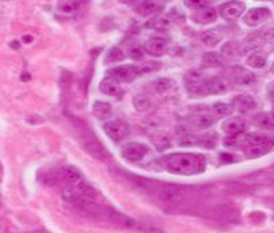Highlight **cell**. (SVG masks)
Segmentation results:
<instances>
[{
    "instance_id": "cell-19",
    "label": "cell",
    "mask_w": 274,
    "mask_h": 233,
    "mask_svg": "<svg viewBox=\"0 0 274 233\" xmlns=\"http://www.w3.org/2000/svg\"><path fill=\"white\" fill-rule=\"evenodd\" d=\"M92 112H93V115H95L96 119L99 120H103V119H107L111 116L112 113V107L109 103L105 102H95L93 103V108H92Z\"/></svg>"
},
{
    "instance_id": "cell-10",
    "label": "cell",
    "mask_w": 274,
    "mask_h": 233,
    "mask_svg": "<svg viewBox=\"0 0 274 233\" xmlns=\"http://www.w3.org/2000/svg\"><path fill=\"white\" fill-rule=\"evenodd\" d=\"M84 148L89 154H92L93 158L99 159V160H104L108 156V152L105 151L102 143L96 139V136H93L89 132L88 136H84Z\"/></svg>"
},
{
    "instance_id": "cell-20",
    "label": "cell",
    "mask_w": 274,
    "mask_h": 233,
    "mask_svg": "<svg viewBox=\"0 0 274 233\" xmlns=\"http://www.w3.org/2000/svg\"><path fill=\"white\" fill-rule=\"evenodd\" d=\"M170 140H172V138H170L169 133H167V132H156L153 136H152V141H153V144L156 145L157 149H160V151H164V149H167L168 147L170 145Z\"/></svg>"
},
{
    "instance_id": "cell-2",
    "label": "cell",
    "mask_w": 274,
    "mask_h": 233,
    "mask_svg": "<svg viewBox=\"0 0 274 233\" xmlns=\"http://www.w3.org/2000/svg\"><path fill=\"white\" fill-rule=\"evenodd\" d=\"M245 154L249 159L261 158L274 149V139L271 136L262 135V133H253L246 135L245 138Z\"/></svg>"
},
{
    "instance_id": "cell-30",
    "label": "cell",
    "mask_w": 274,
    "mask_h": 233,
    "mask_svg": "<svg viewBox=\"0 0 274 233\" xmlns=\"http://www.w3.org/2000/svg\"><path fill=\"white\" fill-rule=\"evenodd\" d=\"M204 63H205V66H220L221 59H220V56L217 53L209 52L204 56Z\"/></svg>"
},
{
    "instance_id": "cell-17",
    "label": "cell",
    "mask_w": 274,
    "mask_h": 233,
    "mask_svg": "<svg viewBox=\"0 0 274 233\" xmlns=\"http://www.w3.org/2000/svg\"><path fill=\"white\" fill-rule=\"evenodd\" d=\"M164 4L165 3H163V2H143V3H140L137 11L143 16H150V15L159 12L164 7Z\"/></svg>"
},
{
    "instance_id": "cell-29",
    "label": "cell",
    "mask_w": 274,
    "mask_h": 233,
    "mask_svg": "<svg viewBox=\"0 0 274 233\" xmlns=\"http://www.w3.org/2000/svg\"><path fill=\"white\" fill-rule=\"evenodd\" d=\"M260 37L262 39V42H266V43H274V26H268L265 27L264 30H261L260 32Z\"/></svg>"
},
{
    "instance_id": "cell-8",
    "label": "cell",
    "mask_w": 274,
    "mask_h": 233,
    "mask_svg": "<svg viewBox=\"0 0 274 233\" xmlns=\"http://www.w3.org/2000/svg\"><path fill=\"white\" fill-rule=\"evenodd\" d=\"M245 11V3L242 2H226L220 7V15L224 20L234 22Z\"/></svg>"
},
{
    "instance_id": "cell-18",
    "label": "cell",
    "mask_w": 274,
    "mask_h": 233,
    "mask_svg": "<svg viewBox=\"0 0 274 233\" xmlns=\"http://www.w3.org/2000/svg\"><path fill=\"white\" fill-rule=\"evenodd\" d=\"M233 79L240 86H250V84H253L256 82V76L255 73L249 72L246 69L236 68V73L233 76Z\"/></svg>"
},
{
    "instance_id": "cell-14",
    "label": "cell",
    "mask_w": 274,
    "mask_h": 233,
    "mask_svg": "<svg viewBox=\"0 0 274 233\" xmlns=\"http://www.w3.org/2000/svg\"><path fill=\"white\" fill-rule=\"evenodd\" d=\"M99 89L102 91L104 95L108 96H121L123 95V88L119 84L118 80L112 79V77H105L104 80H102L100 86H99Z\"/></svg>"
},
{
    "instance_id": "cell-9",
    "label": "cell",
    "mask_w": 274,
    "mask_h": 233,
    "mask_svg": "<svg viewBox=\"0 0 274 233\" xmlns=\"http://www.w3.org/2000/svg\"><path fill=\"white\" fill-rule=\"evenodd\" d=\"M190 17H192V20L194 23L209 24L216 22V19H217V12H216L214 8L209 6L208 3L205 4V6L199 7V8H194V11L192 12Z\"/></svg>"
},
{
    "instance_id": "cell-15",
    "label": "cell",
    "mask_w": 274,
    "mask_h": 233,
    "mask_svg": "<svg viewBox=\"0 0 274 233\" xmlns=\"http://www.w3.org/2000/svg\"><path fill=\"white\" fill-rule=\"evenodd\" d=\"M233 105H234L233 108H236L239 112L246 113V112L255 109L257 103H256V100L250 95H240L233 99Z\"/></svg>"
},
{
    "instance_id": "cell-27",
    "label": "cell",
    "mask_w": 274,
    "mask_h": 233,
    "mask_svg": "<svg viewBox=\"0 0 274 233\" xmlns=\"http://www.w3.org/2000/svg\"><path fill=\"white\" fill-rule=\"evenodd\" d=\"M152 86H153V88L156 89V92L164 93L167 92L168 89H170V87L173 86V82L172 80L167 79V77H160V79L154 80V82L152 83Z\"/></svg>"
},
{
    "instance_id": "cell-13",
    "label": "cell",
    "mask_w": 274,
    "mask_h": 233,
    "mask_svg": "<svg viewBox=\"0 0 274 233\" xmlns=\"http://www.w3.org/2000/svg\"><path fill=\"white\" fill-rule=\"evenodd\" d=\"M168 48V42L164 37L153 36L147 40L145 43V51L152 56H161L165 53Z\"/></svg>"
},
{
    "instance_id": "cell-31",
    "label": "cell",
    "mask_w": 274,
    "mask_h": 233,
    "mask_svg": "<svg viewBox=\"0 0 274 233\" xmlns=\"http://www.w3.org/2000/svg\"><path fill=\"white\" fill-rule=\"evenodd\" d=\"M128 55L131 56L133 60H140L144 56V52L140 47H132V48H129V51H128Z\"/></svg>"
},
{
    "instance_id": "cell-32",
    "label": "cell",
    "mask_w": 274,
    "mask_h": 233,
    "mask_svg": "<svg viewBox=\"0 0 274 233\" xmlns=\"http://www.w3.org/2000/svg\"><path fill=\"white\" fill-rule=\"evenodd\" d=\"M266 93H268V99L270 102L274 103V82L269 83L266 87Z\"/></svg>"
},
{
    "instance_id": "cell-5",
    "label": "cell",
    "mask_w": 274,
    "mask_h": 233,
    "mask_svg": "<svg viewBox=\"0 0 274 233\" xmlns=\"http://www.w3.org/2000/svg\"><path fill=\"white\" fill-rule=\"evenodd\" d=\"M137 75H139V68H137L136 66H131V64L118 66L108 71V76H109V77L123 83L133 82L137 77Z\"/></svg>"
},
{
    "instance_id": "cell-3",
    "label": "cell",
    "mask_w": 274,
    "mask_h": 233,
    "mask_svg": "<svg viewBox=\"0 0 274 233\" xmlns=\"http://www.w3.org/2000/svg\"><path fill=\"white\" fill-rule=\"evenodd\" d=\"M206 82L208 77L200 71H189L184 76L186 91L192 96H206Z\"/></svg>"
},
{
    "instance_id": "cell-4",
    "label": "cell",
    "mask_w": 274,
    "mask_h": 233,
    "mask_svg": "<svg viewBox=\"0 0 274 233\" xmlns=\"http://www.w3.org/2000/svg\"><path fill=\"white\" fill-rule=\"evenodd\" d=\"M104 132L112 140L120 141L129 135V125L121 119H114V120L105 123Z\"/></svg>"
},
{
    "instance_id": "cell-1",
    "label": "cell",
    "mask_w": 274,
    "mask_h": 233,
    "mask_svg": "<svg viewBox=\"0 0 274 233\" xmlns=\"http://www.w3.org/2000/svg\"><path fill=\"white\" fill-rule=\"evenodd\" d=\"M164 169L173 174L181 176H193L205 171L206 160L203 154L190 153V152H177L164 156L160 160Z\"/></svg>"
},
{
    "instance_id": "cell-12",
    "label": "cell",
    "mask_w": 274,
    "mask_h": 233,
    "mask_svg": "<svg viewBox=\"0 0 274 233\" xmlns=\"http://www.w3.org/2000/svg\"><path fill=\"white\" fill-rule=\"evenodd\" d=\"M216 120H217V116L213 113L212 109H210V111H206L205 108L200 109V112H197L196 115H193L192 118L193 124L196 125L197 128L201 129L212 127V125L216 123Z\"/></svg>"
},
{
    "instance_id": "cell-6",
    "label": "cell",
    "mask_w": 274,
    "mask_h": 233,
    "mask_svg": "<svg viewBox=\"0 0 274 233\" xmlns=\"http://www.w3.org/2000/svg\"><path fill=\"white\" fill-rule=\"evenodd\" d=\"M271 17V12L266 7H257L251 8L248 12L245 13L244 23L249 27H257L261 24L266 23Z\"/></svg>"
},
{
    "instance_id": "cell-21",
    "label": "cell",
    "mask_w": 274,
    "mask_h": 233,
    "mask_svg": "<svg viewBox=\"0 0 274 233\" xmlns=\"http://www.w3.org/2000/svg\"><path fill=\"white\" fill-rule=\"evenodd\" d=\"M124 51L120 48V47H112V48L108 49V52L105 53L104 63L105 64H111V63H118L121 60L125 59Z\"/></svg>"
},
{
    "instance_id": "cell-28",
    "label": "cell",
    "mask_w": 274,
    "mask_h": 233,
    "mask_svg": "<svg viewBox=\"0 0 274 233\" xmlns=\"http://www.w3.org/2000/svg\"><path fill=\"white\" fill-rule=\"evenodd\" d=\"M80 6L79 2H60L57 3V8H59L60 12L64 13H72L77 10V7Z\"/></svg>"
},
{
    "instance_id": "cell-35",
    "label": "cell",
    "mask_w": 274,
    "mask_h": 233,
    "mask_svg": "<svg viewBox=\"0 0 274 233\" xmlns=\"http://www.w3.org/2000/svg\"><path fill=\"white\" fill-rule=\"evenodd\" d=\"M270 69H271V72L274 73V62H273V64H271V68Z\"/></svg>"
},
{
    "instance_id": "cell-7",
    "label": "cell",
    "mask_w": 274,
    "mask_h": 233,
    "mask_svg": "<svg viewBox=\"0 0 274 233\" xmlns=\"http://www.w3.org/2000/svg\"><path fill=\"white\" fill-rule=\"evenodd\" d=\"M147 153H148L147 145L141 144V143H137V141L128 143V144H125L124 147H123V149H121V156H123L125 160L131 161V163L140 161Z\"/></svg>"
},
{
    "instance_id": "cell-23",
    "label": "cell",
    "mask_w": 274,
    "mask_h": 233,
    "mask_svg": "<svg viewBox=\"0 0 274 233\" xmlns=\"http://www.w3.org/2000/svg\"><path fill=\"white\" fill-rule=\"evenodd\" d=\"M133 105L137 111L145 112L152 107V102H150V99L147 95L140 93V95H136L133 98Z\"/></svg>"
},
{
    "instance_id": "cell-24",
    "label": "cell",
    "mask_w": 274,
    "mask_h": 233,
    "mask_svg": "<svg viewBox=\"0 0 274 233\" xmlns=\"http://www.w3.org/2000/svg\"><path fill=\"white\" fill-rule=\"evenodd\" d=\"M255 123L264 129H271L274 127V120L270 113H260L255 118Z\"/></svg>"
},
{
    "instance_id": "cell-26",
    "label": "cell",
    "mask_w": 274,
    "mask_h": 233,
    "mask_svg": "<svg viewBox=\"0 0 274 233\" xmlns=\"http://www.w3.org/2000/svg\"><path fill=\"white\" fill-rule=\"evenodd\" d=\"M212 112L217 118L219 116H228L233 112V105H229L226 103H216L212 107Z\"/></svg>"
},
{
    "instance_id": "cell-22",
    "label": "cell",
    "mask_w": 274,
    "mask_h": 233,
    "mask_svg": "<svg viewBox=\"0 0 274 233\" xmlns=\"http://www.w3.org/2000/svg\"><path fill=\"white\" fill-rule=\"evenodd\" d=\"M249 66L253 67V68H264L266 66V56L261 52H253L248 56V60H246Z\"/></svg>"
},
{
    "instance_id": "cell-25",
    "label": "cell",
    "mask_w": 274,
    "mask_h": 233,
    "mask_svg": "<svg viewBox=\"0 0 274 233\" xmlns=\"http://www.w3.org/2000/svg\"><path fill=\"white\" fill-rule=\"evenodd\" d=\"M201 39H203V42L206 44V46L214 47L219 44L221 36L217 33V30H209L205 31V32L201 35Z\"/></svg>"
},
{
    "instance_id": "cell-33",
    "label": "cell",
    "mask_w": 274,
    "mask_h": 233,
    "mask_svg": "<svg viewBox=\"0 0 274 233\" xmlns=\"http://www.w3.org/2000/svg\"><path fill=\"white\" fill-rule=\"evenodd\" d=\"M23 42H24V43H31V42H32V37H31V36H24L23 37Z\"/></svg>"
},
{
    "instance_id": "cell-16",
    "label": "cell",
    "mask_w": 274,
    "mask_h": 233,
    "mask_svg": "<svg viewBox=\"0 0 274 233\" xmlns=\"http://www.w3.org/2000/svg\"><path fill=\"white\" fill-rule=\"evenodd\" d=\"M228 89V84L221 77H208L206 82V96L208 95H219L225 92Z\"/></svg>"
},
{
    "instance_id": "cell-34",
    "label": "cell",
    "mask_w": 274,
    "mask_h": 233,
    "mask_svg": "<svg viewBox=\"0 0 274 233\" xmlns=\"http://www.w3.org/2000/svg\"><path fill=\"white\" fill-rule=\"evenodd\" d=\"M270 115H271V118H273V120H274V107H273V109H271Z\"/></svg>"
},
{
    "instance_id": "cell-11",
    "label": "cell",
    "mask_w": 274,
    "mask_h": 233,
    "mask_svg": "<svg viewBox=\"0 0 274 233\" xmlns=\"http://www.w3.org/2000/svg\"><path fill=\"white\" fill-rule=\"evenodd\" d=\"M222 131L229 136H239L246 131V122L242 118H229L222 123Z\"/></svg>"
}]
</instances>
